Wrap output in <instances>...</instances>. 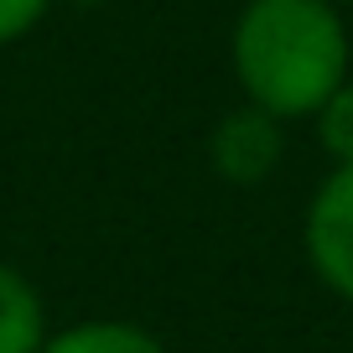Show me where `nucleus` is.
I'll list each match as a JSON object with an SVG mask.
<instances>
[{
    "label": "nucleus",
    "mask_w": 353,
    "mask_h": 353,
    "mask_svg": "<svg viewBox=\"0 0 353 353\" xmlns=\"http://www.w3.org/2000/svg\"><path fill=\"white\" fill-rule=\"evenodd\" d=\"M348 26L327 0H244L229 32V63L244 104L270 120H312L348 83Z\"/></svg>",
    "instance_id": "f257e3e1"
},
{
    "label": "nucleus",
    "mask_w": 353,
    "mask_h": 353,
    "mask_svg": "<svg viewBox=\"0 0 353 353\" xmlns=\"http://www.w3.org/2000/svg\"><path fill=\"white\" fill-rule=\"evenodd\" d=\"M312 276L338 301H353V166H332L317 182L301 219Z\"/></svg>",
    "instance_id": "f03ea898"
},
{
    "label": "nucleus",
    "mask_w": 353,
    "mask_h": 353,
    "mask_svg": "<svg viewBox=\"0 0 353 353\" xmlns=\"http://www.w3.org/2000/svg\"><path fill=\"white\" fill-rule=\"evenodd\" d=\"M281 156H286V125L270 120L254 104L229 110L208 135V161L229 188H260V182H270Z\"/></svg>",
    "instance_id": "7ed1b4c3"
},
{
    "label": "nucleus",
    "mask_w": 353,
    "mask_h": 353,
    "mask_svg": "<svg viewBox=\"0 0 353 353\" xmlns=\"http://www.w3.org/2000/svg\"><path fill=\"white\" fill-rule=\"evenodd\" d=\"M47 343V307L37 286L0 260V353H42Z\"/></svg>",
    "instance_id": "20e7f679"
},
{
    "label": "nucleus",
    "mask_w": 353,
    "mask_h": 353,
    "mask_svg": "<svg viewBox=\"0 0 353 353\" xmlns=\"http://www.w3.org/2000/svg\"><path fill=\"white\" fill-rule=\"evenodd\" d=\"M42 353H172L156 332L135 327L120 317H94V322H73V327L47 332Z\"/></svg>",
    "instance_id": "39448f33"
},
{
    "label": "nucleus",
    "mask_w": 353,
    "mask_h": 353,
    "mask_svg": "<svg viewBox=\"0 0 353 353\" xmlns=\"http://www.w3.org/2000/svg\"><path fill=\"white\" fill-rule=\"evenodd\" d=\"M312 125H317V145L327 151V161L353 166V78L332 88L327 104L312 114Z\"/></svg>",
    "instance_id": "423d86ee"
},
{
    "label": "nucleus",
    "mask_w": 353,
    "mask_h": 353,
    "mask_svg": "<svg viewBox=\"0 0 353 353\" xmlns=\"http://www.w3.org/2000/svg\"><path fill=\"white\" fill-rule=\"evenodd\" d=\"M52 6H57V0H0V47L32 37Z\"/></svg>",
    "instance_id": "0eeeda50"
},
{
    "label": "nucleus",
    "mask_w": 353,
    "mask_h": 353,
    "mask_svg": "<svg viewBox=\"0 0 353 353\" xmlns=\"http://www.w3.org/2000/svg\"><path fill=\"white\" fill-rule=\"evenodd\" d=\"M68 6H104V0H68Z\"/></svg>",
    "instance_id": "6e6552de"
},
{
    "label": "nucleus",
    "mask_w": 353,
    "mask_h": 353,
    "mask_svg": "<svg viewBox=\"0 0 353 353\" xmlns=\"http://www.w3.org/2000/svg\"><path fill=\"white\" fill-rule=\"evenodd\" d=\"M327 6H338V11H343V6H353V0H327Z\"/></svg>",
    "instance_id": "1a4fd4ad"
}]
</instances>
